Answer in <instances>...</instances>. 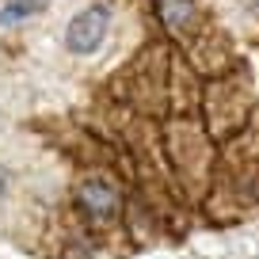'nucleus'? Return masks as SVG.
Instances as JSON below:
<instances>
[{
    "instance_id": "obj_1",
    "label": "nucleus",
    "mask_w": 259,
    "mask_h": 259,
    "mask_svg": "<svg viewBox=\"0 0 259 259\" xmlns=\"http://www.w3.org/2000/svg\"><path fill=\"white\" fill-rule=\"evenodd\" d=\"M107 27H111V8L107 4H92V8L73 16V23L65 31V46L73 54H96L107 38Z\"/></svg>"
},
{
    "instance_id": "obj_2",
    "label": "nucleus",
    "mask_w": 259,
    "mask_h": 259,
    "mask_svg": "<svg viewBox=\"0 0 259 259\" xmlns=\"http://www.w3.org/2000/svg\"><path fill=\"white\" fill-rule=\"evenodd\" d=\"M80 206L92 213V218H111L118 210V191H114L107 179H88L80 187Z\"/></svg>"
},
{
    "instance_id": "obj_3",
    "label": "nucleus",
    "mask_w": 259,
    "mask_h": 259,
    "mask_svg": "<svg viewBox=\"0 0 259 259\" xmlns=\"http://www.w3.org/2000/svg\"><path fill=\"white\" fill-rule=\"evenodd\" d=\"M46 4H50V0H8V4L0 8V27H16V23H23V19L38 16Z\"/></svg>"
},
{
    "instance_id": "obj_4",
    "label": "nucleus",
    "mask_w": 259,
    "mask_h": 259,
    "mask_svg": "<svg viewBox=\"0 0 259 259\" xmlns=\"http://www.w3.org/2000/svg\"><path fill=\"white\" fill-rule=\"evenodd\" d=\"M191 12H194V0H160V16H164V23L168 27H187V19H191Z\"/></svg>"
},
{
    "instance_id": "obj_5",
    "label": "nucleus",
    "mask_w": 259,
    "mask_h": 259,
    "mask_svg": "<svg viewBox=\"0 0 259 259\" xmlns=\"http://www.w3.org/2000/svg\"><path fill=\"white\" fill-rule=\"evenodd\" d=\"M4 194H8V168L0 164V198H4Z\"/></svg>"
}]
</instances>
